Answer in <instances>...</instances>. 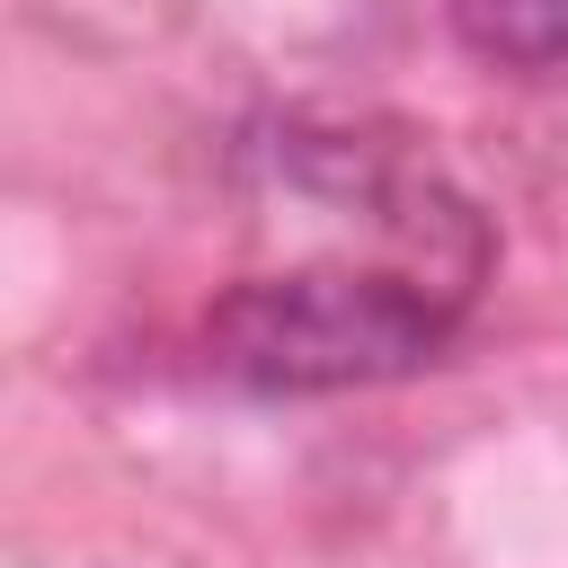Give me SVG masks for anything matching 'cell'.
<instances>
[{
	"mask_svg": "<svg viewBox=\"0 0 568 568\" xmlns=\"http://www.w3.org/2000/svg\"><path fill=\"white\" fill-rule=\"evenodd\" d=\"M470 284L408 275V266H302L257 275L222 293L204 320V346L231 382L257 390H346V382H399L444 355L453 311Z\"/></svg>",
	"mask_w": 568,
	"mask_h": 568,
	"instance_id": "obj_1",
	"label": "cell"
},
{
	"mask_svg": "<svg viewBox=\"0 0 568 568\" xmlns=\"http://www.w3.org/2000/svg\"><path fill=\"white\" fill-rule=\"evenodd\" d=\"M453 27L470 53L506 71H559L568 62V0H453Z\"/></svg>",
	"mask_w": 568,
	"mask_h": 568,
	"instance_id": "obj_2",
	"label": "cell"
}]
</instances>
